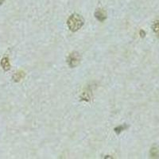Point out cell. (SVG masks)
<instances>
[{
  "label": "cell",
  "mask_w": 159,
  "mask_h": 159,
  "mask_svg": "<svg viewBox=\"0 0 159 159\" xmlns=\"http://www.w3.org/2000/svg\"><path fill=\"white\" fill-rule=\"evenodd\" d=\"M67 24H68L69 30L73 32H76L83 26L84 24V20L80 15L73 14L69 18Z\"/></svg>",
  "instance_id": "cell-1"
},
{
  "label": "cell",
  "mask_w": 159,
  "mask_h": 159,
  "mask_svg": "<svg viewBox=\"0 0 159 159\" xmlns=\"http://www.w3.org/2000/svg\"><path fill=\"white\" fill-rule=\"evenodd\" d=\"M80 57L79 54L74 52L70 54L68 57V64L71 68H75L80 63Z\"/></svg>",
  "instance_id": "cell-2"
},
{
  "label": "cell",
  "mask_w": 159,
  "mask_h": 159,
  "mask_svg": "<svg viewBox=\"0 0 159 159\" xmlns=\"http://www.w3.org/2000/svg\"><path fill=\"white\" fill-rule=\"evenodd\" d=\"M95 16L96 18V19L99 20V22H103L107 18V14L102 9H98L95 13Z\"/></svg>",
  "instance_id": "cell-3"
},
{
  "label": "cell",
  "mask_w": 159,
  "mask_h": 159,
  "mask_svg": "<svg viewBox=\"0 0 159 159\" xmlns=\"http://www.w3.org/2000/svg\"><path fill=\"white\" fill-rule=\"evenodd\" d=\"M151 156L152 157H159V147L154 146L151 148Z\"/></svg>",
  "instance_id": "cell-4"
},
{
  "label": "cell",
  "mask_w": 159,
  "mask_h": 159,
  "mask_svg": "<svg viewBox=\"0 0 159 159\" xmlns=\"http://www.w3.org/2000/svg\"><path fill=\"white\" fill-rule=\"evenodd\" d=\"M1 64H2V68H3L5 70H9V69H10V64H9L8 58H3L2 60V63H1Z\"/></svg>",
  "instance_id": "cell-5"
},
{
  "label": "cell",
  "mask_w": 159,
  "mask_h": 159,
  "mask_svg": "<svg viewBox=\"0 0 159 159\" xmlns=\"http://www.w3.org/2000/svg\"><path fill=\"white\" fill-rule=\"evenodd\" d=\"M152 28L153 30H154V32L159 36V21H155V22H154Z\"/></svg>",
  "instance_id": "cell-6"
},
{
  "label": "cell",
  "mask_w": 159,
  "mask_h": 159,
  "mask_svg": "<svg viewBox=\"0 0 159 159\" xmlns=\"http://www.w3.org/2000/svg\"><path fill=\"white\" fill-rule=\"evenodd\" d=\"M127 127H127V125L124 124V125H123H123H121V126H118V127H116L115 129V131L116 133H117L118 135V134H120V132H122V131H124V130L127 129Z\"/></svg>",
  "instance_id": "cell-7"
},
{
  "label": "cell",
  "mask_w": 159,
  "mask_h": 159,
  "mask_svg": "<svg viewBox=\"0 0 159 159\" xmlns=\"http://www.w3.org/2000/svg\"><path fill=\"white\" fill-rule=\"evenodd\" d=\"M24 76H25V74H24L23 72H18V73L15 74L14 78H15L16 81H18V80H20L24 77Z\"/></svg>",
  "instance_id": "cell-8"
},
{
  "label": "cell",
  "mask_w": 159,
  "mask_h": 159,
  "mask_svg": "<svg viewBox=\"0 0 159 159\" xmlns=\"http://www.w3.org/2000/svg\"><path fill=\"white\" fill-rule=\"evenodd\" d=\"M3 1H4V0H0V5L2 4V2H3Z\"/></svg>",
  "instance_id": "cell-9"
}]
</instances>
